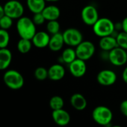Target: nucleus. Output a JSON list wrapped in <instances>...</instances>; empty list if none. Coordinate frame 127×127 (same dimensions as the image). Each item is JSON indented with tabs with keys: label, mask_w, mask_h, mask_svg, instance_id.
Wrapping results in <instances>:
<instances>
[{
	"label": "nucleus",
	"mask_w": 127,
	"mask_h": 127,
	"mask_svg": "<svg viewBox=\"0 0 127 127\" xmlns=\"http://www.w3.org/2000/svg\"><path fill=\"white\" fill-rule=\"evenodd\" d=\"M17 30L21 38L32 40L36 34V25L32 19L27 17H22L17 23Z\"/></svg>",
	"instance_id": "1"
},
{
	"label": "nucleus",
	"mask_w": 127,
	"mask_h": 127,
	"mask_svg": "<svg viewBox=\"0 0 127 127\" xmlns=\"http://www.w3.org/2000/svg\"><path fill=\"white\" fill-rule=\"evenodd\" d=\"M93 31L94 33L99 37L112 35L114 31H116L115 24L108 18H99V20L93 26Z\"/></svg>",
	"instance_id": "2"
},
{
	"label": "nucleus",
	"mask_w": 127,
	"mask_h": 127,
	"mask_svg": "<svg viewBox=\"0 0 127 127\" xmlns=\"http://www.w3.org/2000/svg\"><path fill=\"white\" fill-rule=\"evenodd\" d=\"M92 117L95 123L100 126H108L113 119V113L111 110L105 106H96L92 111Z\"/></svg>",
	"instance_id": "3"
},
{
	"label": "nucleus",
	"mask_w": 127,
	"mask_h": 127,
	"mask_svg": "<svg viewBox=\"0 0 127 127\" xmlns=\"http://www.w3.org/2000/svg\"><path fill=\"white\" fill-rule=\"evenodd\" d=\"M3 80L5 84L12 90H19L24 85L23 76L15 70L6 71L3 76Z\"/></svg>",
	"instance_id": "4"
},
{
	"label": "nucleus",
	"mask_w": 127,
	"mask_h": 127,
	"mask_svg": "<svg viewBox=\"0 0 127 127\" xmlns=\"http://www.w3.org/2000/svg\"><path fill=\"white\" fill-rule=\"evenodd\" d=\"M62 34L65 44L70 47H76L83 41V35L82 32L77 29H67Z\"/></svg>",
	"instance_id": "5"
},
{
	"label": "nucleus",
	"mask_w": 127,
	"mask_h": 127,
	"mask_svg": "<svg viewBox=\"0 0 127 127\" xmlns=\"http://www.w3.org/2000/svg\"><path fill=\"white\" fill-rule=\"evenodd\" d=\"M5 14L14 19H20L24 13V7L17 0H10L4 5Z\"/></svg>",
	"instance_id": "6"
},
{
	"label": "nucleus",
	"mask_w": 127,
	"mask_h": 127,
	"mask_svg": "<svg viewBox=\"0 0 127 127\" xmlns=\"http://www.w3.org/2000/svg\"><path fill=\"white\" fill-rule=\"evenodd\" d=\"M95 46L89 40H83L80 44L76 47V52L77 58L83 61H88L95 53Z\"/></svg>",
	"instance_id": "7"
},
{
	"label": "nucleus",
	"mask_w": 127,
	"mask_h": 127,
	"mask_svg": "<svg viewBox=\"0 0 127 127\" xmlns=\"http://www.w3.org/2000/svg\"><path fill=\"white\" fill-rule=\"evenodd\" d=\"M108 60L113 65L120 67L127 62V50L117 46L108 52Z\"/></svg>",
	"instance_id": "8"
},
{
	"label": "nucleus",
	"mask_w": 127,
	"mask_h": 127,
	"mask_svg": "<svg viewBox=\"0 0 127 127\" xmlns=\"http://www.w3.org/2000/svg\"><path fill=\"white\" fill-rule=\"evenodd\" d=\"M81 17L85 24L93 26L99 20V13L96 7L91 5H86L81 12Z\"/></svg>",
	"instance_id": "9"
},
{
	"label": "nucleus",
	"mask_w": 127,
	"mask_h": 127,
	"mask_svg": "<svg viewBox=\"0 0 127 127\" xmlns=\"http://www.w3.org/2000/svg\"><path fill=\"white\" fill-rule=\"evenodd\" d=\"M117 74L111 70H102L96 76L98 83L102 86L113 85L117 81Z\"/></svg>",
	"instance_id": "10"
},
{
	"label": "nucleus",
	"mask_w": 127,
	"mask_h": 127,
	"mask_svg": "<svg viewBox=\"0 0 127 127\" xmlns=\"http://www.w3.org/2000/svg\"><path fill=\"white\" fill-rule=\"evenodd\" d=\"M69 71L72 76L76 78H80L85 76L87 71V65L85 61L76 58L69 64Z\"/></svg>",
	"instance_id": "11"
},
{
	"label": "nucleus",
	"mask_w": 127,
	"mask_h": 127,
	"mask_svg": "<svg viewBox=\"0 0 127 127\" xmlns=\"http://www.w3.org/2000/svg\"><path fill=\"white\" fill-rule=\"evenodd\" d=\"M52 117L54 122L60 126H65L68 125L70 121V114L63 108L52 111Z\"/></svg>",
	"instance_id": "12"
},
{
	"label": "nucleus",
	"mask_w": 127,
	"mask_h": 127,
	"mask_svg": "<svg viewBox=\"0 0 127 127\" xmlns=\"http://www.w3.org/2000/svg\"><path fill=\"white\" fill-rule=\"evenodd\" d=\"M65 69L60 64H52L48 70V78L52 81H60L65 76Z\"/></svg>",
	"instance_id": "13"
},
{
	"label": "nucleus",
	"mask_w": 127,
	"mask_h": 127,
	"mask_svg": "<svg viewBox=\"0 0 127 127\" xmlns=\"http://www.w3.org/2000/svg\"><path fill=\"white\" fill-rule=\"evenodd\" d=\"M50 40V36L46 32H37L34 36L32 37V41L34 46L37 48H45L49 46Z\"/></svg>",
	"instance_id": "14"
},
{
	"label": "nucleus",
	"mask_w": 127,
	"mask_h": 127,
	"mask_svg": "<svg viewBox=\"0 0 127 127\" xmlns=\"http://www.w3.org/2000/svg\"><path fill=\"white\" fill-rule=\"evenodd\" d=\"M99 46L102 51L108 52L114 49L115 47L118 46L116 37H114L113 35L100 37Z\"/></svg>",
	"instance_id": "15"
},
{
	"label": "nucleus",
	"mask_w": 127,
	"mask_h": 127,
	"mask_svg": "<svg viewBox=\"0 0 127 127\" xmlns=\"http://www.w3.org/2000/svg\"><path fill=\"white\" fill-rule=\"evenodd\" d=\"M70 105L77 111H83L86 108L88 105V102L86 98L81 94L76 93L71 96Z\"/></svg>",
	"instance_id": "16"
},
{
	"label": "nucleus",
	"mask_w": 127,
	"mask_h": 127,
	"mask_svg": "<svg viewBox=\"0 0 127 127\" xmlns=\"http://www.w3.org/2000/svg\"><path fill=\"white\" fill-rule=\"evenodd\" d=\"M64 40L63 34L58 33L55 34H52L50 37V40L49 43V48L50 50L53 52H58L60 51L64 44Z\"/></svg>",
	"instance_id": "17"
},
{
	"label": "nucleus",
	"mask_w": 127,
	"mask_h": 127,
	"mask_svg": "<svg viewBox=\"0 0 127 127\" xmlns=\"http://www.w3.org/2000/svg\"><path fill=\"white\" fill-rule=\"evenodd\" d=\"M42 14L47 21L58 20L61 15V11L58 7L52 5L46 6L45 8L43 10Z\"/></svg>",
	"instance_id": "18"
},
{
	"label": "nucleus",
	"mask_w": 127,
	"mask_h": 127,
	"mask_svg": "<svg viewBox=\"0 0 127 127\" xmlns=\"http://www.w3.org/2000/svg\"><path fill=\"white\" fill-rule=\"evenodd\" d=\"M12 61V53L7 48L0 49V70H6Z\"/></svg>",
	"instance_id": "19"
},
{
	"label": "nucleus",
	"mask_w": 127,
	"mask_h": 127,
	"mask_svg": "<svg viewBox=\"0 0 127 127\" xmlns=\"http://www.w3.org/2000/svg\"><path fill=\"white\" fill-rule=\"evenodd\" d=\"M27 6L33 14L40 13L46 7V0H27Z\"/></svg>",
	"instance_id": "20"
},
{
	"label": "nucleus",
	"mask_w": 127,
	"mask_h": 127,
	"mask_svg": "<svg viewBox=\"0 0 127 127\" xmlns=\"http://www.w3.org/2000/svg\"><path fill=\"white\" fill-rule=\"evenodd\" d=\"M76 58H77V55H76V49H73L72 47H68L62 52L61 60L65 64H70V63H72Z\"/></svg>",
	"instance_id": "21"
},
{
	"label": "nucleus",
	"mask_w": 127,
	"mask_h": 127,
	"mask_svg": "<svg viewBox=\"0 0 127 127\" xmlns=\"http://www.w3.org/2000/svg\"><path fill=\"white\" fill-rule=\"evenodd\" d=\"M32 41L29 39L20 38L17 43V49L20 53L26 54L28 53L32 47Z\"/></svg>",
	"instance_id": "22"
},
{
	"label": "nucleus",
	"mask_w": 127,
	"mask_h": 127,
	"mask_svg": "<svg viewBox=\"0 0 127 127\" xmlns=\"http://www.w3.org/2000/svg\"><path fill=\"white\" fill-rule=\"evenodd\" d=\"M49 105L52 111L58 110L63 108L64 105V99L61 96H54L49 99Z\"/></svg>",
	"instance_id": "23"
},
{
	"label": "nucleus",
	"mask_w": 127,
	"mask_h": 127,
	"mask_svg": "<svg viewBox=\"0 0 127 127\" xmlns=\"http://www.w3.org/2000/svg\"><path fill=\"white\" fill-rule=\"evenodd\" d=\"M60 23L58 20H51L48 21L46 24V31L49 34H55L60 32Z\"/></svg>",
	"instance_id": "24"
},
{
	"label": "nucleus",
	"mask_w": 127,
	"mask_h": 127,
	"mask_svg": "<svg viewBox=\"0 0 127 127\" xmlns=\"http://www.w3.org/2000/svg\"><path fill=\"white\" fill-rule=\"evenodd\" d=\"M10 41V35L7 30L0 29V49L7 48Z\"/></svg>",
	"instance_id": "25"
},
{
	"label": "nucleus",
	"mask_w": 127,
	"mask_h": 127,
	"mask_svg": "<svg viewBox=\"0 0 127 127\" xmlns=\"http://www.w3.org/2000/svg\"><path fill=\"white\" fill-rule=\"evenodd\" d=\"M118 46L127 50V33L120 32L116 35Z\"/></svg>",
	"instance_id": "26"
},
{
	"label": "nucleus",
	"mask_w": 127,
	"mask_h": 127,
	"mask_svg": "<svg viewBox=\"0 0 127 127\" xmlns=\"http://www.w3.org/2000/svg\"><path fill=\"white\" fill-rule=\"evenodd\" d=\"M34 75L36 79L39 81H43L48 78V70H46L45 67H39L34 70Z\"/></svg>",
	"instance_id": "27"
},
{
	"label": "nucleus",
	"mask_w": 127,
	"mask_h": 127,
	"mask_svg": "<svg viewBox=\"0 0 127 127\" xmlns=\"http://www.w3.org/2000/svg\"><path fill=\"white\" fill-rule=\"evenodd\" d=\"M13 25V19L8 15L5 14L2 17L0 18V29L5 30L9 29Z\"/></svg>",
	"instance_id": "28"
},
{
	"label": "nucleus",
	"mask_w": 127,
	"mask_h": 127,
	"mask_svg": "<svg viewBox=\"0 0 127 127\" xmlns=\"http://www.w3.org/2000/svg\"><path fill=\"white\" fill-rule=\"evenodd\" d=\"M32 20L36 26H40L44 23V22L46 21V19H45L44 16L43 15L42 12H40V13L34 14Z\"/></svg>",
	"instance_id": "29"
},
{
	"label": "nucleus",
	"mask_w": 127,
	"mask_h": 127,
	"mask_svg": "<svg viewBox=\"0 0 127 127\" xmlns=\"http://www.w3.org/2000/svg\"><path fill=\"white\" fill-rule=\"evenodd\" d=\"M120 110L121 113L127 117V99L123 100L120 105Z\"/></svg>",
	"instance_id": "30"
},
{
	"label": "nucleus",
	"mask_w": 127,
	"mask_h": 127,
	"mask_svg": "<svg viewBox=\"0 0 127 127\" xmlns=\"http://www.w3.org/2000/svg\"><path fill=\"white\" fill-rule=\"evenodd\" d=\"M121 25H122V30H123V32L127 33V17H125L123 20V21L121 23Z\"/></svg>",
	"instance_id": "31"
},
{
	"label": "nucleus",
	"mask_w": 127,
	"mask_h": 127,
	"mask_svg": "<svg viewBox=\"0 0 127 127\" xmlns=\"http://www.w3.org/2000/svg\"><path fill=\"white\" fill-rule=\"evenodd\" d=\"M122 79L123 80V82L127 84V67L123 70V73H122Z\"/></svg>",
	"instance_id": "32"
},
{
	"label": "nucleus",
	"mask_w": 127,
	"mask_h": 127,
	"mask_svg": "<svg viewBox=\"0 0 127 127\" xmlns=\"http://www.w3.org/2000/svg\"><path fill=\"white\" fill-rule=\"evenodd\" d=\"M5 15V10H4V6L0 5V18L2 17Z\"/></svg>",
	"instance_id": "33"
},
{
	"label": "nucleus",
	"mask_w": 127,
	"mask_h": 127,
	"mask_svg": "<svg viewBox=\"0 0 127 127\" xmlns=\"http://www.w3.org/2000/svg\"><path fill=\"white\" fill-rule=\"evenodd\" d=\"M58 1H59V0H46V2H55Z\"/></svg>",
	"instance_id": "34"
},
{
	"label": "nucleus",
	"mask_w": 127,
	"mask_h": 127,
	"mask_svg": "<svg viewBox=\"0 0 127 127\" xmlns=\"http://www.w3.org/2000/svg\"><path fill=\"white\" fill-rule=\"evenodd\" d=\"M112 127H122V126H114Z\"/></svg>",
	"instance_id": "35"
}]
</instances>
